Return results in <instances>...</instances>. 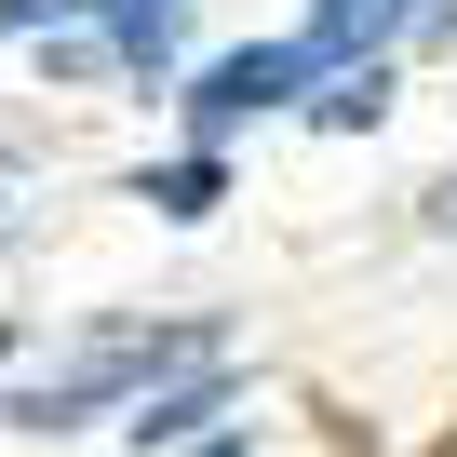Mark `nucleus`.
I'll list each match as a JSON object with an SVG mask.
<instances>
[{"instance_id": "obj_1", "label": "nucleus", "mask_w": 457, "mask_h": 457, "mask_svg": "<svg viewBox=\"0 0 457 457\" xmlns=\"http://www.w3.org/2000/svg\"><path fill=\"white\" fill-rule=\"evenodd\" d=\"M188 350H202V337H135V323H108V337H81L54 377H28V390H14V417H28V430L108 417V403H135V390H148L162 363H188Z\"/></svg>"}, {"instance_id": "obj_2", "label": "nucleus", "mask_w": 457, "mask_h": 457, "mask_svg": "<svg viewBox=\"0 0 457 457\" xmlns=\"http://www.w3.org/2000/svg\"><path fill=\"white\" fill-rule=\"evenodd\" d=\"M310 68H323L310 41H256V54H215V68H202V95H188V121H202V135H228V121L283 108V95H296Z\"/></svg>"}, {"instance_id": "obj_3", "label": "nucleus", "mask_w": 457, "mask_h": 457, "mask_svg": "<svg viewBox=\"0 0 457 457\" xmlns=\"http://www.w3.org/2000/svg\"><path fill=\"white\" fill-rule=\"evenodd\" d=\"M215 390H228V363H215V350H188V377H175V390H135L121 417H135V444H175V430H202V417H215Z\"/></svg>"}, {"instance_id": "obj_4", "label": "nucleus", "mask_w": 457, "mask_h": 457, "mask_svg": "<svg viewBox=\"0 0 457 457\" xmlns=\"http://www.w3.org/2000/svg\"><path fill=\"white\" fill-rule=\"evenodd\" d=\"M95 14H108V41H121L135 68H162V54H175V28H188V0H95Z\"/></svg>"}, {"instance_id": "obj_5", "label": "nucleus", "mask_w": 457, "mask_h": 457, "mask_svg": "<svg viewBox=\"0 0 457 457\" xmlns=\"http://www.w3.org/2000/svg\"><path fill=\"white\" fill-rule=\"evenodd\" d=\"M444 14H457V0H363L350 41H417V28H444Z\"/></svg>"}, {"instance_id": "obj_6", "label": "nucleus", "mask_w": 457, "mask_h": 457, "mask_svg": "<svg viewBox=\"0 0 457 457\" xmlns=\"http://www.w3.org/2000/svg\"><path fill=\"white\" fill-rule=\"evenodd\" d=\"M377 108H390V95H377V68H337V95H310V121H337V135H350V121H377Z\"/></svg>"}, {"instance_id": "obj_7", "label": "nucleus", "mask_w": 457, "mask_h": 457, "mask_svg": "<svg viewBox=\"0 0 457 457\" xmlns=\"http://www.w3.org/2000/svg\"><path fill=\"white\" fill-rule=\"evenodd\" d=\"M148 202H162V215H215V162H175V175H148Z\"/></svg>"}, {"instance_id": "obj_8", "label": "nucleus", "mask_w": 457, "mask_h": 457, "mask_svg": "<svg viewBox=\"0 0 457 457\" xmlns=\"http://www.w3.org/2000/svg\"><path fill=\"white\" fill-rule=\"evenodd\" d=\"M54 14H95V0H0V28H54Z\"/></svg>"}, {"instance_id": "obj_9", "label": "nucleus", "mask_w": 457, "mask_h": 457, "mask_svg": "<svg viewBox=\"0 0 457 457\" xmlns=\"http://www.w3.org/2000/svg\"><path fill=\"white\" fill-rule=\"evenodd\" d=\"M430 215H444V228H457V188H430Z\"/></svg>"}, {"instance_id": "obj_10", "label": "nucleus", "mask_w": 457, "mask_h": 457, "mask_svg": "<svg viewBox=\"0 0 457 457\" xmlns=\"http://www.w3.org/2000/svg\"><path fill=\"white\" fill-rule=\"evenodd\" d=\"M202 457H243V444H202Z\"/></svg>"}]
</instances>
